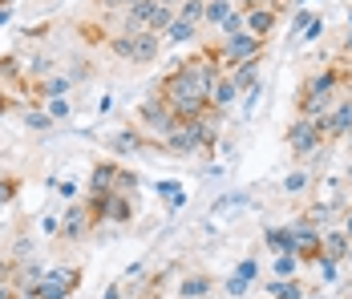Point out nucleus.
<instances>
[{
  "instance_id": "1",
  "label": "nucleus",
  "mask_w": 352,
  "mask_h": 299,
  "mask_svg": "<svg viewBox=\"0 0 352 299\" xmlns=\"http://www.w3.org/2000/svg\"><path fill=\"white\" fill-rule=\"evenodd\" d=\"M85 206L94 214V223H113V227H130L138 214V199L134 195H102V190H85Z\"/></svg>"
},
{
  "instance_id": "2",
  "label": "nucleus",
  "mask_w": 352,
  "mask_h": 299,
  "mask_svg": "<svg viewBox=\"0 0 352 299\" xmlns=\"http://www.w3.org/2000/svg\"><path fill=\"white\" fill-rule=\"evenodd\" d=\"M138 170L122 166V162H98L89 170V182L85 190H102V195H134L138 190Z\"/></svg>"
},
{
  "instance_id": "3",
  "label": "nucleus",
  "mask_w": 352,
  "mask_h": 299,
  "mask_svg": "<svg viewBox=\"0 0 352 299\" xmlns=\"http://www.w3.org/2000/svg\"><path fill=\"white\" fill-rule=\"evenodd\" d=\"M214 49H219V65H223V73H227L231 65H239V61H263V57H267V41H263V36H251L247 29L235 33V36L214 41Z\"/></svg>"
},
{
  "instance_id": "4",
  "label": "nucleus",
  "mask_w": 352,
  "mask_h": 299,
  "mask_svg": "<svg viewBox=\"0 0 352 299\" xmlns=\"http://www.w3.org/2000/svg\"><path fill=\"white\" fill-rule=\"evenodd\" d=\"M283 142H287V150H292L296 158H312L320 146H328V137H324V118H292Z\"/></svg>"
},
{
  "instance_id": "5",
  "label": "nucleus",
  "mask_w": 352,
  "mask_h": 299,
  "mask_svg": "<svg viewBox=\"0 0 352 299\" xmlns=\"http://www.w3.org/2000/svg\"><path fill=\"white\" fill-rule=\"evenodd\" d=\"M134 122H138L142 130L150 133V137H166V133L178 126V118H175V109L166 105V101L158 98V93H150V98L142 101L138 109H134Z\"/></svg>"
},
{
  "instance_id": "6",
  "label": "nucleus",
  "mask_w": 352,
  "mask_h": 299,
  "mask_svg": "<svg viewBox=\"0 0 352 299\" xmlns=\"http://www.w3.org/2000/svg\"><path fill=\"white\" fill-rule=\"evenodd\" d=\"M81 279H85V271H81L77 263L73 267H53V271H41L36 287H41L45 299H73L77 287H81Z\"/></svg>"
},
{
  "instance_id": "7",
  "label": "nucleus",
  "mask_w": 352,
  "mask_h": 299,
  "mask_svg": "<svg viewBox=\"0 0 352 299\" xmlns=\"http://www.w3.org/2000/svg\"><path fill=\"white\" fill-rule=\"evenodd\" d=\"M94 214H89V206L85 202H69L65 206V214H61V231H57V243H65V247H77V243H85L89 234H94Z\"/></svg>"
},
{
  "instance_id": "8",
  "label": "nucleus",
  "mask_w": 352,
  "mask_h": 299,
  "mask_svg": "<svg viewBox=\"0 0 352 299\" xmlns=\"http://www.w3.org/2000/svg\"><path fill=\"white\" fill-rule=\"evenodd\" d=\"M106 150L109 154H146V150H158V137H150V133L142 130L138 122L134 126H122V130L106 133Z\"/></svg>"
},
{
  "instance_id": "9",
  "label": "nucleus",
  "mask_w": 352,
  "mask_h": 299,
  "mask_svg": "<svg viewBox=\"0 0 352 299\" xmlns=\"http://www.w3.org/2000/svg\"><path fill=\"white\" fill-rule=\"evenodd\" d=\"M352 130V93H340L336 105L324 113V137H328V146L332 142H344Z\"/></svg>"
},
{
  "instance_id": "10",
  "label": "nucleus",
  "mask_w": 352,
  "mask_h": 299,
  "mask_svg": "<svg viewBox=\"0 0 352 299\" xmlns=\"http://www.w3.org/2000/svg\"><path fill=\"white\" fill-rule=\"evenodd\" d=\"M178 299H211L214 291V275L211 271H186L182 279H178Z\"/></svg>"
},
{
  "instance_id": "11",
  "label": "nucleus",
  "mask_w": 352,
  "mask_h": 299,
  "mask_svg": "<svg viewBox=\"0 0 352 299\" xmlns=\"http://www.w3.org/2000/svg\"><path fill=\"white\" fill-rule=\"evenodd\" d=\"M276 25H280V8H272V4H263V8H251V12L243 16V29H247L251 36H263V41H272Z\"/></svg>"
},
{
  "instance_id": "12",
  "label": "nucleus",
  "mask_w": 352,
  "mask_h": 299,
  "mask_svg": "<svg viewBox=\"0 0 352 299\" xmlns=\"http://www.w3.org/2000/svg\"><path fill=\"white\" fill-rule=\"evenodd\" d=\"M324 259H332V263L352 259V239L344 234V227H328L324 231Z\"/></svg>"
},
{
  "instance_id": "13",
  "label": "nucleus",
  "mask_w": 352,
  "mask_h": 299,
  "mask_svg": "<svg viewBox=\"0 0 352 299\" xmlns=\"http://www.w3.org/2000/svg\"><path fill=\"white\" fill-rule=\"evenodd\" d=\"M175 16H178V8H170V4H150V12H146V33H166L170 25H175Z\"/></svg>"
},
{
  "instance_id": "14",
  "label": "nucleus",
  "mask_w": 352,
  "mask_h": 299,
  "mask_svg": "<svg viewBox=\"0 0 352 299\" xmlns=\"http://www.w3.org/2000/svg\"><path fill=\"white\" fill-rule=\"evenodd\" d=\"M259 65H263V61H239V65L227 69V77L235 81V89H239V93H247L251 85H259Z\"/></svg>"
},
{
  "instance_id": "15",
  "label": "nucleus",
  "mask_w": 352,
  "mask_h": 299,
  "mask_svg": "<svg viewBox=\"0 0 352 299\" xmlns=\"http://www.w3.org/2000/svg\"><path fill=\"white\" fill-rule=\"evenodd\" d=\"M312 291L308 283H300L296 275L292 279H276V283H267V299H304Z\"/></svg>"
},
{
  "instance_id": "16",
  "label": "nucleus",
  "mask_w": 352,
  "mask_h": 299,
  "mask_svg": "<svg viewBox=\"0 0 352 299\" xmlns=\"http://www.w3.org/2000/svg\"><path fill=\"white\" fill-rule=\"evenodd\" d=\"M73 33H77L81 45H94V49H98V45H106L109 36H113L106 25H98V21H77V25H73Z\"/></svg>"
},
{
  "instance_id": "17",
  "label": "nucleus",
  "mask_w": 352,
  "mask_h": 299,
  "mask_svg": "<svg viewBox=\"0 0 352 299\" xmlns=\"http://www.w3.org/2000/svg\"><path fill=\"white\" fill-rule=\"evenodd\" d=\"M263 243H267L272 255L296 251V234H292V227H267V231H263Z\"/></svg>"
},
{
  "instance_id": "18",
  "label": "nucleus",
  "mask_w": 352,
  "mask_h": 299,
  "mask_svg": "<svg viewBox=\"0 0 352 299\" xmlns=\"http://www.w3.org/2000/svg\"><path fill=\"white\" fill-rule=\"evenodd\" d=\"M207 98H211V105H214V109H227L231 101L239 98V89H235V81H231V77L223 73V77H219V81L211 85V93H207Z\"/></svg>"
},
{
  "instance_id": "19",
  "label": "nucleus",
  "mask_w": 352,
  "mask_h": 299,
  "mask_svg": "<svg viewBox=\"0 0 352 299\" xmlns=\"http://www.w3.org/2000/svg\"><path fill=\"white\" fill-rule=\"evenodd\" d=\"M0 81H8V85H25V61L16 57V53H4L0 57Z\"/></svg>"
},
{
  "instance_id": "20",
  "label": "nucleus",
  "mask_w": 352,
  "mask_h": 299,
  "mask_svg": "<svg viewBox=\"0 0 352 299\" xmlns=\"http://www.w3.org/2000/svg\"><path fill=\"white\" fill-rule=\"evenodd\" d=\"M199 33H203L199 25H190V21H182V16H175V25H170V29L162 33V41H166V45H186V41H195Z\"/></svg>"
},
{
  "instance_id": "21",
  "label": "nucleus",
  "mask_w": 352,
  "mask_h": 299,
  "mask_svg": "<svg viewBox=\"0 0 352 299\" xmlns=\"http://www.w3.org/2000/svg\"><path fill=\"white\" fill-rule=\"evenodd\" d=\"M312 182H316V178H312V170H292V174L283 178L280 186H283V195H292V199H300L304 190H312Z\"/></svg>"
},
{
  "instance_id": "22",
  "label": "nucleus",
  "mask_w": 352,
  "mask_h": 299,
  "mask_svg": "<svg viewBox=\"0 0 352 299\" xmlns=\"http://www.w3.org/2000/svg\"><path fill=\"white\" fill-rule=\"evenodd\" d=\"M231 12H235V0H207V21H203V29H219Z\"/></svg>"
},
{
  "instance_id": "23",
  "label": "nucleus",
  "mask_w": 352,
  "mask_h": 299,
  "mask_svg": "<svg viewBox=\"0 0 352 299\" xmlns=\"http://www.w3.org/2000/svg\"><path fill=\"white\" fill-rule=\"evenodd\" d=\"M25 126H29V130H36V133H49L57 122L45 113V105H29V109H25Z\"/></svg>"
},
{
  "instance_id": "24",
  "label": "nucleus",
  "mask_w": 352,
  "mask_h": 299,
  "mask_svg": "<svg viewBox=\"0 0 352 299\" xmlns=\"http://www.w3.org/2000/svg\"><path fill=\"white\" fill-rule=\"evenodd\" d=\"M178 16L203 29V21H207V0H182V4H178Z\"/></svg>"
},
{
  "instance_id": "25",
  "label": "nucleus",
  "mask_w": 352,
  "mask_h": 299,
  "mask_svg": "<svg viewBox=\"0 0 352 299\" xmlns=\"http://www.w3.org/2000/svg\"><path fill=\"white\" fill-rule=\"evenodd\" d=\"M41 105H45V113H49L53 122H69V113H73V101L69 98H45Z\"/></svg>"
},
{
  "instance_id": "26",
  "label": "nucleus",
  "mask_w": 352,
  "mask_h": 299,
  "mask_svg": "<svg viewBox=\"0 0 352 299\" xmlns=\"http://www.w3.org/2000/svg\"><path fill=\"white\" fill-rule=\"evenodd\" d=\"M272 271H276V279H292V275L300 271V259H296V251H283V255H276Z\"/></svg>"
},
{
  "instance_id": "27",
  "label": "nucleus",
  "mask_w": 352,
  "mask_h": 299,
  "mask_svg": "<svg viewBox=\"0 0 352 299\" xmlns=\"http://www.w3.org/2000/svg\"><path fill=\"white\" fill-rule=\"evenodd\" d=\"M21 186H25V182H21V174H0V206H8V202L16 199V195H21Z\"/></svg>"
},
{
  "instance_id": "28",
  "label": "nucleus",
  "mask_w": 352,
  "mask_h": 299,
  "mask_svg": "<svg viewBox=\"0 0 352 299\" xmlns=\"http://www.w3.org/2000/svg\"><path fill=\"white\" fill-rule=\"evenodd\" d=\"M77 190H81V186H77L73 178H61V182H57V195H61V199H65V202H77V199H81Z\"/></svg>"
},
{
  "instance_id": "29",
  "label": "nucleus",
  "mask_w": 352,
  "mask_h": 299,
  "mask_svg": "<svg viewBox=\"0 0 352 299\" xmlns=\"http://www.w3.org/2000/svg\"><path fill=\"white\" fill-rule=\"evenodd\" d=\"M247 291V279L243 275H231V279H227V296H243Z\"/></svg>"
},
{
  "instance_id": "30",
  "label": "nucleus",
  "mask_w": 352,
  "mask_h": 299,
  "mask_svg": "<svg viewBox=\"0 0 352 299\" xmlns=\"http://www.w3.org/2000/svg\"><path fill=\"white\" fill-rule=\"evenodd\" d=\"M94 8H102V12H126V0H94Z\"/></svg>"
},
{
  "instance_id": "31",
  "label": "nucleus",
  "mask_w": 352,
  "mask_h": 299,
  "mask_svg": "<svg viewBox=\"0 0 352 299\" xmlns=\"http://www.w3.org/2000/svg\"><path fill=\"white\" fill-rule=\"evenodd\" d=\"M235 275H243L247 283H251V279L259 275V263H251V259H243V263H239V271H235Z\"/></svg>"
},
{
  "instance_id": "32",
  "label": "nucleus",
  "mask_w": 352,
  "mask_h": 299,
  "mask_svg": "<svg viewBox=\"0 0 352 299\" xmlns=\"http://www.w3.org/2000/svg\"><path fill=\"white\" fill-rule=\"evenodd\" d=\"M12 109H16V98H12L8 89H0V118H4V113H12Z\"/></svg>"
},
{
  "instance_id": "33",
  "label": "nucleus",
  "mask_w": 352,
  "mask_h": 299,
  "mask_svg": "<svg viewBox=\"0 0 352 299\" xmlns=\"http://www.w3.org/2000/svg\"><path fill=\"white\" fill-rule=\"evenodd\" d=\"M16 299H45V296H41V287H36V279H33V283H21V296Z\"/></svg>"
},
{
  "instance_id": "34",
  "label": "nucleus",
  "mask_w": 352,
  "mask_h": 299,
  "mask_svg": "<svg viewBox=\"0 0 352 299\" xmlns=\"http://www.w3.org/2000/svg\"><path fill=\"white\" fill-rule=\"evenodd\" d=\"M16 296H21V287L8 283V279H0V299H16Z\"/></svg>"
},
{
  "instance_id": "35",
  "label": "nucleus",
  "mask_w": 352,
  "mask_h": 299,
  "mask_svg": "<svg viewBox=\"0 0 352 299\" xmlns=\"http://www.w3.org/2000/svg\"><path fill=\"white\" fill-rule=\"evenodd\" d=\"M320 33H324V21H320V16H316V21L308 25V33H304V41H316Z\"/></svg>"
},
{
  "instance_id": "36",
  "label": "nucleus",
  "mask_w": 352,
  "mask_h": 299,
  "mask_svg": "<svg viewBox=\"0 0 352 299\" xmlns=\"http://www.w3.org/2000/svg\"><path fill=\"white\" fill-rule=\"evenodd\" d=\"M243 12H251V8H263V4H272V0H235Z\"/></svg>"
},
{
  "instance_id": "37",
  "label": "nucleus",
  "mask_w": 352,
  "mask_h": 299,
  "mask_svg": "<svg viewBox=\"0 0 352 299\" xmlns=\"http://www.w3.org/2000/svg\"><path fill=\"white\" fill-rule=\"evenodd\" d=\"M340 227H344V234L352 239V210H344V219H340Z\"/></svg>"
},
{
  "instance_id": "38",
  "label": "nucleus",
  "mask_w": 352,
  "mask_h": 299,
  "mask_svg": "<svg viewBox=\"0 0 352 299\" xmlns=\"http://www.w3.org/2000/svg\"><path fill=\"white\" fill-rule=\"evenodd\" d=\"M138 299H166L162 291H138Z\"/></svg>"
},
{
  "instance_id": "39",
  "label": "nucleus",
  "mask_w": 352,
  "mask_h": 299,
  "mask_svg": "<svg viewBox=\"0 0 352 299\" xmlns=\"http://www.w3.org/2000/svg\"><path fill=\"white\" fill-rule=\"evenodd\" d=\"M8 16H12V4H8V8H0V25H8Z\"/></svg>"
},
{
  "instance_id": "40",
  "label": "nucleus",
  "mask_w": 352,
  "mask_h": 299,
  "mask_svg": "<svg viewBox=\"0 0 352 299\" xmlns=\"http://www.w3.org/2000/svg\"><path fill=\"white\" fill-rule=\"evenodd\" d=\"M134 4H154V0H126V8H134Z\"/></svg>"
},
{
  "instance_id": "41",
  "label": "nucleus",
  "mask_w": 352,
  "mask_h": 299,
  "mask_svg": "<svg viewBox=\"0 0 352 299\" xmlns=\"http://www.w3.org/2000/svg\"><path fill=\"white\" fill-rule=\"evenodd\" d=\"M158 4H170V8H178V4H182V0H158Z\"/></svg>"
},
{
  "instance_id": "42",
  "label": "nucleus",
  "mask_w": 352,
  "mask_h": 299,
  "mask_svg": "<svg viewBox=\"0 0 352 299\" xmlns=\"http://www.w3.org/2000/svg\"><path fill=\"white\" fill-rule=\"evenodd\" d=\"M312 291H316V287H312ZM312 291H308V296H304V299H328V296H312Z\"/></svg>"
},
{
  "instance_id": "43",
  "label": "nucleus",
  "mask_w": 352,
  "mask_h": 299,
  "mask_svg": "<svg viewBox=\"0 0 352 299\" xmlns=\"http://www.w3.org/2000/svg\"><path fill=\"white\" fill-rule=\"evenodd\" d=\"M344 178H349V186H352V166H349V174H344Z\"/></svg>"
},
{
  "instance_id": "44",
  "label": "nucleus",
  "mask_w": 352,
  "mask_h": 299,
  "mask_svg": "<svg viewBox=\"0 0 352 299\" xmlns=\"http://www.w3.org/2000/svg\"><path fill=\"white\" fill-rule=\"evenodd\" d=\"M8 4H12V0H0V8H8Z\"/></svg>"
},
{
  "instance_id": "45",
  "label": "nucleus",
  "mask_w": 352,
  "mask_h": 299,
  "mask_svg": "<svg viewBox=\"0 0 352 299\" xmlns=\"http://www.w3.org/2000/svg\"><path fill=\"white\" fill-rule=\"evenodd\" d=\"M344 142H349V146H352V130H349V137H344Z\"/></svg>"
},
{
  "instance_id": "46",
  "label": "nucleus",
  "mask_w": 352,
  "mask_h": 299,
  "mask_svg": "<svg viewBox=\"0 0 352 299\" xmlns=\"http://www.w3.org/2000/svg\"><path fill=\"white\" fill-rule=\"evenodd\" d=\"M349 93H352V85H349Z\"/></svg>"
},
{
  "instance_id": "47",
  "label": "nucleus",
  "mask_w": 352,
  "mask_h": 299,
  "mask_svg": "<svg viewBox=\"0 0 352 299\" xmlns=\"http://www.w3.org/2000/svg\"><path fill=\"white\" fill-rule=\"evenodd\" d=\"M0 57H4V53H0Z\"/></svg>"
}]
</instances>
